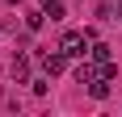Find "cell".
<instances>
[{
  "label": "cell",
  "instance_id": "cell-1",
  "mask_svg": "<svg viewBox=\"0 0 122 117\" xmlns=\"http://www.w3.org/2000/svg\"><path fill=\"white\" fill-rule=\"evenodd\" d=\"M93 42H97V34H93V29H67V34L59 38V50L67 58H80V54H88V46H93Z\"/></svg>",
  "mask_w": 122,
  "mask_h": 117
},
{
  "label": "cell",
  "instance_id": "cell-2",
  "mask_svg": "<svg viewBox=\"0 0 122 117\" xmlns=\"http://www.w3.org/2000/svg\"><path fill=\"white\" fill-rule=\"evenodd\" d=\"M38 63H42V71H46V75H59V71L67 67V54H63V50H51V54H42Z\"/></svg>",
  "mask_w": 122,
  "mask_h": 117
},
{
  "label": "cell",
  "instance_id": "cell-3",
  "mask_svg": "<svg viewBox=\"0 0 122 117\" xmlns=\"http://www.w3.org/2000/svg\"><path fill=\"white\" fill-rule=\"evenodd\" d=\"M9 75H13L17 84H30V58L17 54V58H13V67H9Z\"/></svg>",
  "mask_w": 122,
  "mask_h": 117
},
{
  "label": "cell",
  "instance_id": "cell-4",
  "mask_svg": "<svg viewBox=\"0 0 122 117\" xmlns=\"http://www.w3.org/2000/svg\"><path fill=\"white\" fill-rule=\"evenodd\" d=\"M88 54H93V63H97V67H101V63H114V50L105 46V42H93V46H88Z\"/></svg>",
  "mask_w": 122,
  "mask_h": 117
},
{
  "label": "cell",
  "instance_id": "cell-5",
  "mask_svg": "<svg viewBox=\"0 0 122 117\" xmlns=\"http://www.w3.org/2000/svg\"><path fill=\"white\" fill-rule=\"evenodd\" d=\"M88 92H93V100H105L110 96V75H97V80L88 84Z\"/></svg>",
  "mask_w": 122,
  "mask_h": 117
},
{
  "label": "cell",
  "instance_id": "cell-6",
  "mask_svg": "<svg viewBox=\"0 0 122 117\" xmlns=\"http://www.w3.org/2000/svg\"><path fill=\"white\" fill-rule=\"evenodd\" d=\"M97 75H101V67H93V63H80V67H76V80L80 84H93Z\"/></svg>",
  "mask_w": 122,
  "mask_h": 117
},
{
  "label": "cell",
  "instance_id": "cell-7",
  "mask_svg": "<svg viewBox=\"0 0 122 117\" xmlns=\"http://www.w3.org/2000/svg\"><path fill=\"white\" fill-rule=\"evenodd\" d=\"M46 25V13H25V29H42Z\"/></svg>",
  "mask_w": 122,
  "mask_h": 117
},
{
  "label": "cell",
  "instance_id": "cell-8",
  "mask_svg": "<svg viewBox=\"0 0 122 117\" xmlns=\"http://www.w3.org/2000/svg\"><path fill=\"white\" fill-rule=\"evenodd\" d=\"M46 17H51V21H63V4H59V0H46Z\"/></svg>",
  "mask_w": 122,
  "mask_h": 117
},
{
  "label": "cell",
  "instance_id": "cell-9",
  "mask_svg": "<svg viewBox=\"0 0 122 117\" xmlns=\"http://www.w3.org/2000/svg\"><path fill=\"white\" fill-rule=\"evenodd\" d=\"M114 13H118L114 4H101V9H97V17H101V21H114Z\"/></svg>",
  "mask_w": 122,
  "mask_h": 117
},
{
  "label": "cell",
  "instance_id": "cell-10",
  "mask_svg": "<svg viewBox=\"0 0 122 117\" xmlns=\"http://www.w3.org/2000/svg\"><path fill=\"white\" fill-rule=\"evenodd\" d=\"M118 21H122V4H118Z\"/></svg>",
  "mask_w": 122,
  "mask_h": 117
}]
</instances>
